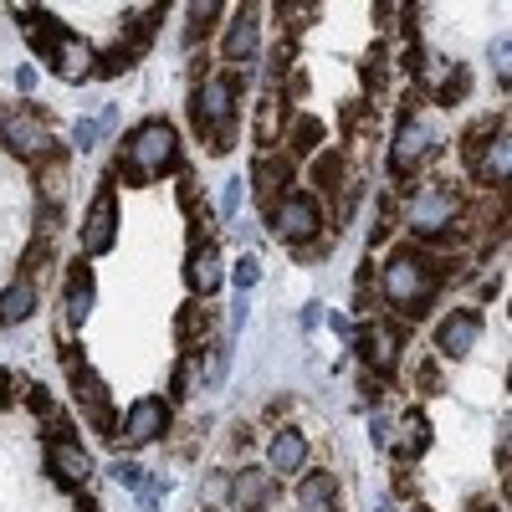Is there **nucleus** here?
Segmentation results:
<instances>
[{
	"label": "nucleus",
	"instance_id": "f257e3e1",
	"mask_svg": "<svg viewBox=\"0 0 512 512\" xmlns=\"http://www.w3.org/2000/svg\"><path fill=\"white\" fill-rule=\"evenodd\" d=\"M195 134L210 144V154H226L231 149V128H236V77L221 72V77H205L195 88Z\"/></svg>",
	"mask_w": 512,
	"mask_h": 512
},
{
	"label": "nucleus",
	"instance_id": "f03ea898",
	"mask_svg": "<svg viewBox=\"0 0 512 512\" xmlns=\"http://www.w3.org/2000/svg\"><path fill=\"white\" fill-rule=\"evenodd\" d=\"M384 297L400 308V313H420L425 303L436 297V267L425 262L420 251H395L390 267H384Z\"/></svg>",
	"mask_w": 512,
	"mask_h": 512
},
{
	"label": "nucleus",
	"instance_id": "7ed1b4c3",
	"mask_svg": "<svg viewBox=\"0 0 512 512\" xmlns=\"http://www.w3.org/2000/svg\"><path fill=\"white\" fill-rule=\"evenodd\" d=\"M123 159H128V175H134V180L164 175V169L175 164V128H169L164 118H144L134 134H128Z\"/></svg>",
	"mask_w": 512,
	"mask_h": 512
},
{
	"label": "nucleus",
	"instance_id": "20e7f679",
	"mask_svg": "<svg viewBox=\"0 0 512 512\" xmlns=\"http://www.w3.org/2000/svg\"><path fill=\"white\" fill-rule=\"evenodd\" d=\"M405 226H410V236H420V241L451 236V226H456V195H451L446 185H420L415 200H410V210H405Z\"/></svg>",
	"mask_w": 512,
	"mask_h": 512
},
{
	"label": "nucleus",
	"instance_id": "39448f33",
	"mask_svg": "<svg viewBox=\"0 0 512 512\" xmlns=\"http://www.w3.org/2000/svg\"><path fill=\"white\" fill-rule=\"evenodd\" d=\"M0 139H6V149L21 154V159H47V154H52L47 123H41V113H31V108L0 113Z\"/></svg>",
	"mask_w": 512,
	"mask_h": 512
},
{
	"label": "nucleus",
	"instance_id": "423d86ee",
	"mask_svg": "<svg viewBox=\"0 0 512 512\" xmlns=\"http://www.w3.org/2000/svg\"><path fill=\"white\" fill-rule=\"evenodd\" d=\"M272 226H277V236H282V241H292V246L313 241V236L323 231L318 195H287V200H277V210H272Z\"/></svg>",
	"mask_w": 512,
	"mask_h": 512
},
{
	"label": "nucleus",
	"instance_id": "0eeeda50",
	"mask_svg": "<svg viewBox=\"0 0 512 512\" xmlns=\"http://www.w3.org/2000/svg\"><path fill=\"white\" fill-rule=\"evenodd\" d=\"M67 374H72V395H77V405L88 410V420L98 425L103 436H113V410H108V384L93 374V369H82L72 354H67Z\"/></svg>",
	"mask_w": 512,
	"mask_h": 512
},
{
	"label": "nucleus",
	"instance_id": "6e6552de",
	"mask_svg": "<svg viewBox=\"0 0 512 512\" xmlns=\"http://www.w3.org/2000/svg\"><path fill=\"white\" fill-rule=\"evenodd\" d=\"M113 241H118V205H113V190H103L88 210V221H82V251L103 256L113 251Z\"/></svg>",
	"mask_w": 512,
	"mask_h": 512
},
{
	"label": "nucleus",
	"instance_id": "1a4fd4ad",
	"mask_svg": "<svg viewBox=\"0 0 512 512\" xmlns=\"http://www.w3.org/2000/svg\"><path fill=\"white\" fill-rule=\"evenodd\" d=\"M164 425H169V405H164V400H154V395L134 400V410H128V420H123V446H128V451L149 446Z\"/></svg>",
	"mask_w": 512,
	"mask_h": 512
},
{
	"label": "nucleus",
	"instance_id": "9d476101",
	"mask_svg": "<svg viewBox=\"0 0 512 512\" xmlns=\"http://www.w3.org/2000/svg\"><path fill=\"white\" fill-rule=\"evenodd\" d=\"M436 134H431V123L425 118H405L395 128V149H390V164H395V175H405V169H415L425 154H431Z\"/></svg>",
	"mask_w": 512,
	"mask_h": 512
},
{
	"label": "nucleus",
	"instance_id": "9b49d317",
	"mask_svg": "<svg viewBox=\"0 0 512 512\" xmlns=\"http://www.w3.org/2000/svg\"><path fill=\"white\" fill-rule=\"evenodd\" d=\"M477 338H482V313L456 308V313L436 328V349L451 354V359H461V354H472V349H477Z\"/></svg>",
	"mask_w": 512,
	"mask_h": 512
},
{
	"label": "nucleus",
	"instance_id": "f8f14e48",
	"mask_svg": "<svg viewBox=\"0 0 512 512\" xmlns=\"http://www.w3.org/2000/svg\"><path fill=\"white\" fill-rule=\"evenodd\" d=\"M359 354H364V364H374L379 374H395V364H400V328H390V323L364 328Z\"/></svg>",
	"mask_w": 512,
	"mask_h": 512
},
{
	"label": "nucleus",
	"instance_id": "ddd939ff",
	"mask_svg": "<svg viewBox=\"0 0 512 512\" xmlns=\"http://www.w3.org/2000/svg\"><path fill=\"white\" fill-rule=\"evenodd\" d=\"M52 67H57V77H67V82H82V77H88L93 72V47H88V41H77V36H57L52 41Z\"/></svg>",
	"mask_w": 512,
	"mask_h": 512
},
{
	"label": "nucleus",
	"instance_id": "4468645a",
	"mask_svg": "<svg viewBox=\"0 0 512 512\" xmlns=\"http://www.w3.org/2000/svg\"><path fill=\"white\" fill-rule=\"evenodd\" d=\"M47 461H52V472H57L62 482H88V477H93L88 451H82L72 436H57V441L47 446Z\"/></svg>",
	"mask_w": 512,
	"mask_h": 512
},
{
	"label": "nucleus",
	"instance_id": "2eb2a0df",
	"mask_svg": "<svg viewBox=\"0 0 512 512\" xmlns=\"http://www.w3.org/2000/svg\"><path fill=\"white\" fill-rule=\"evenodd\" d=\"M256 195H262V205L267 210H277V190L282 185H292V159L287 154H262V159H256Z\"/></svg>",
	"mask_w": 512,
	"mask_h": 512
},
{
	"label": "nucleus",
	"instance_id": "dca6fc26",
	"mask_svg": "<svg viewBox=\"0 0 512 512\" xmlns=\"http://www.w3.org/2000/svg\"><path fill=\"white\" fill-rule=\"evenodd\" d=\"M231 497H236L241 512H267L272 507V477L246 466V472H236V482H231Z\"/></svg>",
	"mask_w": 512,
	"mask_h": 512
},
{
	"label": "nucleus",
	"instance_id": "f3484780",
	"mask_svg": "<svg viewBox=\"0 0 512 512\" xmlns=\"http://www.w3.org/2000/svg\"><path fill=\"white\" fill-rule=\"evenodd\" d=\"M256 36H262V26H256V11L251 6H241L236 11V21H231V36H226V62H251V52H256Z\"/></svg>",
	"mask_w": 512,
	"mask_h": 512
},
{
	"label": "nucleus",
	"instance_id": "a211bd4d",
	"mask_svg": "<svg viewBox=\"0 0 512 512\" xmlns=\"http://www.w3.org/2000/svg\"><path fill=\"white\" fill-rule=\"evenodd\" d=\"M31 313H36V287H31L26 277L0 292V328H16V323H26Z\"/></svg>",
	"mask_w": 512,
	"mask_h": 512
},
{
	"label": "nucleus",
	"instance_id": "6ab92c4d",
	"mask_svg": "<svg viewBox=\"0 0 512 512\" xmlns=\"http://www.w3.org/2000/svg\"><path fill=\"white\" fill-rule=\"evenodd\" d=\"M507 169H512V149H507V128H502V134L477 154V175H482V185H502Z\"/></svg>",
	"mask_w": 512,
	"mask_h": 512
},
{
	"label": "nucleus",
	"instance_id": "aec40b11",
	"mask_svg": "<svg viewBox=\"0 0 512 512\" xmlns=\"http://www.w3.org/2000/svg\"><path fill=\"white\" fill-rule=\"evenodd\" d=\"M303 461H308L303 431H277V441H272V472H303Z\"/></svg>",
	"mask_w": 512,
	"mask_h": 512
},
{
	"label": "nucleus",
	"instance_id": "412c9836",
	"mask_svg": "<svg viewBox=\"0 0 512 512\" xmlns=\"http://www.w3.org/2000/svg\"><path fill=\"white\" fill-rule=\"evenodd\" d=\"M88 308H93V272L77 262L72 277H67V318L82 323V318H88Z\"/></svg>",
	"mask_w": 512,
	"mask_h": 512
},
{
	"label": "nucleus",
	"instance_id": "4be33fe9",
	"mask_svg": "<svg viewBox=\"0 0 512 512\" xmlns=\"http://www.w3.org/2000/svg\"><path fill=\"white\" fill-rule=\"evenodd\" d=\"M190 287H195V292H205V297L221 287V256L210 251V241H205V251H195V256H190Z\"/></svg>",
	"mask_w": 512,
	"mask_h": 512
},
{
	"label": "nucleus",
	"instance_id": "5701e85b",
	"mask_svg": "<svg viewBox=\"0 0 512 512\" xmlns=\"http://www.w3.org/2000/svg\"><path fill=\"white\" fill-rule=\"evenodd\" d=\"M328 502H333V477L328 472H313L303 487H297V507L303 512H328Z\"/></svg>",
	"mask_w": 512,
	"mask_h": 512
},
{
	"label": "nucleus",
	"instance_id": "b1692460",
	"mask_svg": "<svg viewBox=\"0 0 512 512\" xmlns=\"http://www.w3.org/2000/svg\"><path fill=\"white\" fill-rule=\"evenodd\" d=\"M277 139H282V98L267 93L262 113H256V144H277Z\"/></svg>",
	"mask_w": 512,
	"mask_h": 512
},
{
	"label": "nucleus",
	"instance_id": "393cba45",
	"mask_svg": "<svg viewBox=\"0 0 512 512\" xmlns=\"http://www.w3.org/2000/svg\"><path fill=\"white\" fill-rule=\"evenodd\" d=\"M318 144H323V123H318L313 113H303V118L292 123V149H297V154H313Z\"/></svg>",
	"mask_w": 512,
	"mask_h": 512
},
{
	"label": "nucleus",
	"instance_id": "a878e982",
	"mask_svg": "<svg viewBox=\"0 0 512 512\" xmlns=\"http://www.w3.org/2000/svg\"><path fill=\"white\" fill-rule=\"evenodd\" d=\"M400 431H405V441H400V451H405V456H420L425 446H431V431H425V415H415V410L400 420Z\"/></svg>",
	"mask_w": 512,
	"mask_h": 512
},
{
	"label": "nucleus",
	"instance_id": "bb28decb",
	"mask_svg": "<svg viewBox=\"0 0 512 512\" xmlns=\"http://www.w3.org/2000/svg\"><path fill=\"white\" fill-rule=\"evenodd\" d=\"M313 185L318 190H344V159H338V154L313 159Z\"/></svg>",
	"mask_w": 512,
	"mask_h": 512
},
{
	"label": "nucleus",
	"instance_id": "cd10ccee",
	"mask_svg": "<svg viewBox=\"0 0 512 512\" xmlns=\"http://www.w3.org/2000/svg\"><path fill=\"white\" fill-rule=\"evenodd\" d=\"M103 123H113V108H103L98 118H82V123L72 128V144H77V149H93L98 134H103Z\"/></svg>",
	"mask_w": 512,
	"mask_h": 512
},
{
	"label": "nucleus",
	"instance_id": "c85d7f7f",
	"mask_svg": "<svg viewBox=\"0 0 512 512\" xmlns=\"http://www.w3.org/2000/svg\"><path fill=\"white\" fill-rule=\"evenodd\" d=\"M36 185H41V195H47V205H62V195H67V169H62V164H47V175H41Z\"/></svg>",
	"mask_w": 512,
	"mask_h": 512
},
{
	"label": "nucleus",
	"instance_id": "c756f323",
	"mask_svg": "<svg viewBox=\"0 0 512 512\" xmlns=\"http://www.w3.org/2000/svg\"><path fill=\"white\" fill-rule=\"evenodd\" d=\"M113 482H118V487H128V492H144V472H139L134 461H123V456L113 461Z\"/></svg>",
	"mask_w": 512,
	"mask_h": 512
},
{
	"label": "nucleus",
	"instance_id": "7c9ffc66",
	"mask_svg": "<svg viewBox=\"0 0 512 512\" xmlns=\"http://www.w3.org/2000/svg\"><path fill=\"white\" fill-rule=\"evenodd\" d=\"M256 282H262V262H256V256H241V262H236V287H241V297H246Z\"/></svg>",
	"mask_w": 512,
	"mask_h": 512
},
{
	"label": "nucleus",
	"instance_id": "2f4dec72",
	"mask_svg": "<svg viewBox=\"0 0 512 512\" xmlns=\"http://www.w3.org/2000/svg\"><path fill=\"white\" fill-rule=\"evenodd\" d=\"M364 82H369V88H379V82H384V47L369 52V62H364Z\"/></svg>",
	"mask_w": 512,
	"mask_h": 512
},
{
	"label": "nucleus",
	"instance_id": "473e14b6",
	"mask_svg": "<svg viewBox=\"0 0 512 512\" xmlns=\"http://www.w3.org/2000/svg\"><path fill=\"white\" fill-rule=\"evenodd\" d=\"M241 185H246V180H226V190H221V216H236V205H241Z\"/></svg>",
	"mask_w": 512,
	"mask_h": 512
},
{
	"label": "nucleus",
	"instance_id": "72a5a7b5",
	"mask_svg": "<svg viewBox=\"0 0 512 512\" xmlns=\"http://www.w3.org/2000/svg\"><path fill=\"white\" fill-rule=\"evenodd\" d=\"M16 88H21V93H31V88H36V72H31V67H21V72H16Z\"/></svg>",
	"mask_w": 512,
	"mask_h": 512
},
{
	"label": "nucleus",
	"instance_id": "f704fd0d",
	"mask_svg": "<svg viewBox=\"0 0 512 512\" xmlns=\"http://www.w3.org/2000/svg\"><path fill=\"white\" fill-rule=\"evenodd\" d=\"M497 77H502V82H507V36H502V41H497Z\"/></svg>",
	"mask_w": 512,
	"mask_h": 512
},
{
	"label": "nucleus",
	"instance_id": "c9c22d12",
	"mask_svg": "<svg viewBox=\"0 0 512 512\" xmlns=\"http://www.w3.org/2000/svg\"><path fill=\"white\" fill-rule=\"evenodd\" d=\"M374 512H390V507H374Z\"/></svg>",
	"mask_w": 512,
	"mask_h": 512
}]
</instances>
